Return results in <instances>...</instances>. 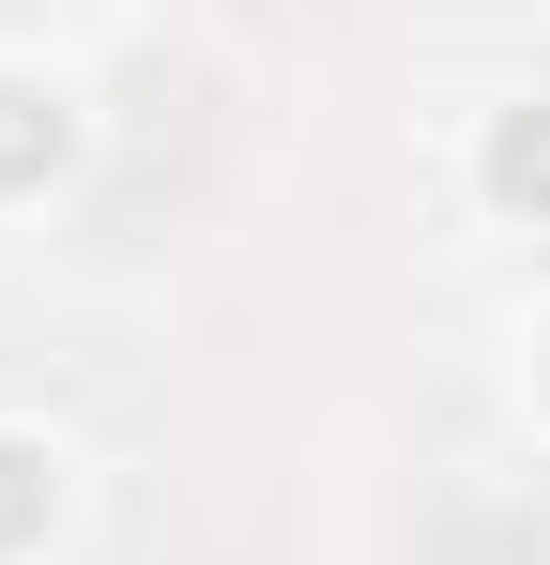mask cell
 I'll use <instances>...</instances> for the list:
<instances>
[{"instance_id":"obj_1","label":"cell","mask_w":550,"mask_h":565,"mask_svg":"<svg viewBox=\"0 0 550 565\" xmlns=\"http://www.w3.org/2000/svg\"><path fill=\"white\" fill-rule=\"evenodd\" d=\"M474 184L505 199V214H550V107H505V122H489V153H474Z\"/></svg>"},{"instance_id":"obj_3","label":"cell","mask_w":550,"mask_h":565,"mask_svg":"<svg viewBox=\"0 0 550 565\" xmlns=\"http://www.w3.org/2000/svg\"><path fill=\"white\" fill-rule=\"evenodd\" d=\"M46 504H62V459H46V444H0V551L46 535Z\"/></svg>"},{"instance_id":"obj_4","label":"cell","mask_w":550,"mask_h":565,"mask_svg":"<svg viewBox=\"0 0 550 565\" xmlns=\"http://www.w3.org/2000/svg\"><path fill=\"white\" fill-rule=\"evenodd\" d=\"M536 367H550V352H536Z\"/></svg>"},{"instance_id":"obj_2","label":"cell","mask_w":550,"mask_h":565,"mask_svg":"<svg viewBox=\"0 0 550 565\" xmlns=\"http://www.w3.org/2000/svg\"><path fill=\"white\" fill-rule=\"evenodd\" d=\"M31 169H62V93L0 77V184H31Z\"/></svg>"}]
</instances>
